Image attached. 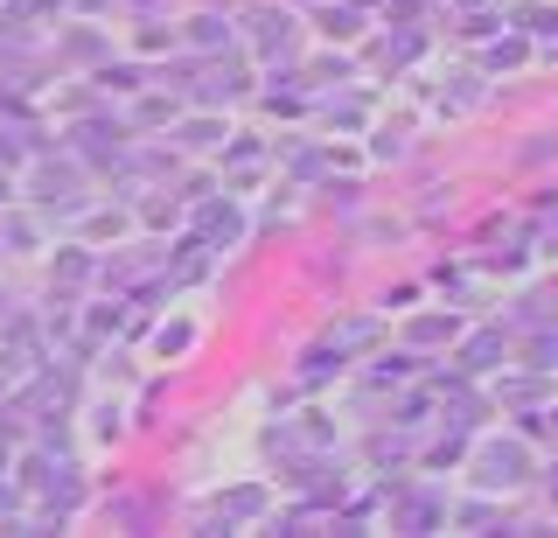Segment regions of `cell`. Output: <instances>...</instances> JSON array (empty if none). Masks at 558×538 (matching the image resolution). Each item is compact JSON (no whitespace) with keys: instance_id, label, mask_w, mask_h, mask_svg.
Wrapping results in <instances>:
<instances>
[{"instance_id":"obj_1","label":"cell","mask_w":558,"mask_h":538,"mask_svg":"<svg viewBox=\"0 0 558 538\" xmlns=\"http://www.w3.org/2000/svg\"><path fill=\"white\" fill-rule=\"evenodd\" d=\"M217 133H223L217 119H203V127H196V119H189V127H182V141H189V147H217Z\"/></svg>"}]
</instances>
